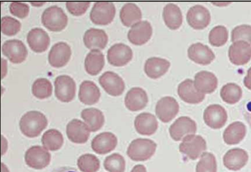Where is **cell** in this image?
Segmentation results:
<instances>
[{"label": "cell", "mask_w": 251, "mask_h": 172, "mask_svg": "<svg viewBox=\"0 0 251 172\" xmlns=\"http://www.w3.org/2000/svg\"><path fill=\"white\" fill-rule=\"evenodd\" d=\"M47 124L48 120L46 116L37 111H30L25 113L19 123L22 133L29 138L39 136Z\"/></svg>", "instance_id": "1"}, {"label": "cell", "mask_w": 251, "mask_h": 172, "mask_svg": "<svg viewBox=\"0 0 251 172\" xmlns=\"http://www.w3.org/2000/svg\"><path fill=\"white\" fill-rule=\"evenodd\" d=\"M156 147V144L151 139L137 138L130 143L126 154L133 161H144L152 156Z\"/></svg>", "instance_id": "2"}, {"label": "cell", "mask_w": 251, "mask_h": 172, "mask_svg": "<svg viewBox=\"0 0 251 172\" xmlns=\"http://www.w3.org/2000/svg\"><path fill=\"white\" fill-rule=\"evenodd\" d=\"M43 25L49 30L59 31L67 25L68 17L63 9L57 5L47 8L41 16Z\"/></svg>", "instance_id": "3"}, {"label": "cell", "mask_w": 251, "mask_h": 172, "mask_svg": "<svg viewBox=\"0 0 251 172\" xmlns=\"http://www.w3.org/2000/svg\"><path fill=\"white\" fill-rule=\"evenodd\" d=\"M182 140L179 146V151L190 159H197L206 149V141L200 135H188Z\"/></svg>", "instance_id": "4"}, {"label": "cell", "mask_w": 251, "mask_h": 172, "mask_svg": "<svg viewBox=\"0 0 251 172\" xmlns=\"http://www.w3.org/2000/svg\"><path fill=\"white\" fill-rule=\"evenodd\" d=\"M116 13L114 4L109 1L95 2L91 10L90 18L97 25H106L113 20Z\"/></svg>", "instance_id": "5"}, {"label": "cell", "mask_w": 251, "mask_h": 172, "mask_svg": "<svg viewBox=\"0 0 251 172\" xmlns=\"http://www.w3.org/2000/svg\"><path fill=\"white\" fill-rule=\"evenodd\" d=\"M169 131L170 136L174 140L180 141L188 135L195 134L197 131V124L190 118L181 116L171 124Z\"/></svg>", "instance_id": "6"}, {"label": "cell", "mask_w": 251, "mask_h": 172, "mask_svg": "<svg viewBox=\"0 0 251 172\" xmlns=\"http://www.w3.org/2000/svg\"><path fill=\"white\" fill-rule=\"evenodd\" d=\"M51 156L44 147L34 146L29 148L25 153V162L27 166L36 170L46 168L50 163Z\"/></svg>", "instance_id": "7"}, {"label": "cell", "mask_w": 251, "mask_h": 172, "mask_svg": "<svg viewBox=\"0 0 251 172\" xmlns=\"http://www.w3.org/2000/svg\"><path fill=\"white\" fill-rule=\"evenodd\" d=\"M54 93L56 97L62 102H68L75 96L76 85L74 79L69 75H61L54 81Z\"/></svg>", "instance_id": "8"}, {"label": "cell", "mask_w": 251, "mask_h": 172, "mask_svg": "<svg viewBox=\"0 0 251 172\" xmlns=\"http://www.w3.org/2000/svg\"><path fill=\"white\" fill-rule=\"evenodd\" d=\"M179 104L175 98L166 96L161 98L155 106V113L163 123L172 121L179 111Z\"/></svg>", "instance_id": "9"}, {"label": "cell", "mask_w": 251, "mask_h": 172, "mask_svg": "<svg viewBox=\"0 0 251 172\" xmlns=\"http://www.w3.org/2000/svg\"><path fill=\"white\" fill-rule=\"evenodd\" d=\"M99 81L105 92L111 96H118L124 91L125 84L123 79L113 72H104L100 76Z\"/></svg>", "instance_id": "10"}, {"label": "cell", "mask_w": 251, "mask_h": 172, "mask_svg": "<svg viewBox=\"0 0 251 172\" xmlns=\"http://www.w3.org/2000/svg\"><path fill=\"white\" fill-rule=\"evenodd\" d=\"M2 53L13 63L24 61L27 55V50L24 43L18 39L8 40L1 47Z\"/></svg>", "instance_id": "11"}, {"label": "cell", "mask_w": 251, "mask_h": 172, "mask_svg": "<svg viewBox=\"0 0 251 172\" xmlns=\"http://www.w3.org/2000/svg\"><path fill=\"white\" fill-rule=\"evenodd\" d=\"M203 120L205 124L212 129L222 128L226 123L227 115L225 109L219 104H211L207 106L203 112Z\"/></svg>", "instance_id": "12"}, {"label": "cell", "mask_w": 251, "mask_h": 172, "mask_svg": "<svg viewBox=\"0 0 251 172\" xmlns=\"http://www.w3.org/2000/svg\"><path fill=\"white\" fill-rule=\"evenodd\" d=\"M186 19L188 24L196 29H202L210 23L211 16L209 10L204 6L197 4L187 11Z\"/></svg>", "instance_id": "13"}, {"label": "cell", "mask_w": 251, "mask_h": 172, "mask_svg": "<svg viewBox=\"0 0 251 172\" xmlns=\"http://www.w3.org/2000/svg\"><path fill=\"white\" fill-rule=\"evenodd\" d=\"M133 52L131 49L123 43L112 45L108 50L107 58L108 62L115 66L126 65L132 59Z\"/></svg>", "instance_id": "14"}, {"label": "cell", "mask_w": 251, "mask_h": 172, "mask_svg": "<svg viewBox=\"0 0 251 172\" xmlns=\"http://www.w3.org/2000/svg\"><path fill=\"white\" fill-rule=\"evenodd\" d=\"M228 57L235 65L246 64L251 59V45L242 40L233 42L229 48Z\"/></svg>", "instance_id": "15"}, {"label": "cell", "mask_w": 251, "mask_h": 172, "mask_svg": "<svg viewBox=\"0 0 251 172\" xmlns=\"http://www.w3.org/2000/svg\"><path fill=\"white\" fill-rule=\"evenodd\" d=\"M152 33L150 22L140 21L133 25L129 30L127 37L129 41L136 45H141L148 42Z\"/></svg>", "instance_id": "16"}, {"label": "cell", "mask_w": 251, "mask_h": 172, "mask_svg": "<svg viewBox=\"0 0 251 172\" xmlns=\"http://www.w3.org/2000/svg\"><path fill=\"white\" fill-rule=\"evenodd\" d=\"M71 55V49L69 45L65 42H59L52 46L49 53L48 60L51 66L59 68L67 63Z\"/></svg>", "instance_id": "17"}, {"label": "cell", "mask_w": 251, "mask_h": 172, "mask_svg": "<svg viewBox=\"0 0 251 172\" xmlns=\"http://www.w3.org/2000/svg\"><path fill=\"white\" fill-rule=\"evenodd\" d=\"M117 142V138L113 133L104 132L93 138L91 142V147L96 153L105 154L114 150Z\"/></svg>", "instance_id": "18"}, {"label": "cell", "mask_w": 251, "mask_h": 172, "mask_svg": "<svg viewBox=\"0 0 251 172\" xmlns=\"http://www.w3.org/2000/svg\"><path fill=\"white\" fill-rule=\"evenodd\" d=\"M66 133L68 139L76 144L86 143L90 136V130L87 124L78 119L70 121L66 127Z\"/></svg>", "instance_id": "19"}, {"label": "cell", "mask_w": 251, "mask_h": 172, "mask_svg": "<svg viewBox=\"0 0 251 172\" xmlns=\"http://www.w3.org/2000/svg\"><path fill=\"white\" fill-rule=\"evenodd\" d=\"M177 93L182 100L191 104L199 103L205 98V94L198 91L195 87L194 82L189 78L178 85Z\"/></svg>", "instance_id": "20"}, {"label": "cell", "mask_w": 251, "mask_h": 172, "mask_svg": "<svg viewBox=\"0 0 251 172\" xmlns=\"http://www.w3.org/2000/svg\"><path fill=\"white\" fill-rule=\"evenodd\" d=\"M148 102L146 92L140 87H133L126 93L125 104L130 111H137L146 107Z\"/></svg>", "instance_id": "21"}, {"label": "cell", "mask_w": 251, "mask_h": 172, "mask_svg": "<svg viewBox=\"0 0 251 172\" xmlns=\"http://www.w3.org/2000/svg\"><path fill=\"white\" fill-rule=\"evenodd\" d=\"M26 40L30 48L36 52L45 51L50 43V38L48 33L39 27L33 28L28 32Z\"/></svg>", "instance_id": "22"}, {"label": "cell", "mask_w": 251, "mask_h": 172, "mask_svg": "<svg viewBox=\"0 0 251 172\" xmlns=\"http://www.w3.org/2000/svg\"><path fill=\"white\" fill-rule=\"evenodd\" d=\"M134 125L138 133L143 135L150 136L156 132L158 128V123L153 114L143 112L136 117Z\"/></svg>", "instance_id": "23"}, {"label": "cell", "mask_w": 251, "mask_h": 172, "mask_svg": "<svg viewBox=\"0 0 251 172\" xmlns=\"http://www.w3.org/2000/svg\"><path fill=\"white\" fill-rule=\"evenodd\" d=\"M188 56L195 62L203 65L210 64L215 57L212 50L201 43L192 44L188 49Z\"/></svg>", "instance_id": "24"}, {"label": "cell", "mask_w": 251, "mask_h": 172, "mask_svg": "<svg viewBox=\"0 0 251 172\" xmlns=\"http://www.w3.org/2000/svg\"><path fill=\"white\" fill-rule=\"evenodd\" d=\"M249 159L248 153L245 150L235 148L229 150L223 157L224 166L232 171H238L247 164Z\"/></svg>", "instance_id": "25"}, {"label": "cell", "mask_w": 251, "mask_h": 172, "mask_svg": "<svg viewBox=\"0 0 251 172\" xmlns=\"http://www.w3.org/2000/svg\"><path fill=\"white\" fill-rule=\"evenodd\" d=\"M194 78L195 88L198 91L204 94L213 92L217 87V78L211 72L200 71L195 74Z\"/></svg>", "instance_id": "26"}, {"label": "cell", "mask_w": 251, "mask_h": 172, "mask_svg": "<svg viewBox=\"0 0 251 172\" xmlns=\"http://www.w3.org/2000/svg\"><path fill=\"white\" fill-rule=\"evenodd\" d=\"M83 42L85 46L89 49H101L106 46L108 36L103 29L90 28L85 31Z\"/></svg>", "instance_id": "27"}, {"label": "cell", "mask_w": 251, "mask_h": 172, "mask_svg": "<svg viewBox=\"0 0 251 172\" xmlns=\"http://www.w3.org/2000/svg\"><path fill=\"white\" fill-rule=\"evenodd\" d=\"M170 66V62L164 58L152 57L145 62L144 70L150 78L156 79L165 74Z\"/></svg>", "instance_id": "28"}, {"label": "cell", "mask_w": 251, "mask_h": 172, "mask_svg": "<svg viewBox=\"0 0 251 172\" xmlns=\"http://www.w3.org/2000/svg\"><path fill=\"white\" fill-rule=\"evenodd\" d=\"M100 97L99 87L93 81L84 80L80 85L78 98L81 102L92 105L97 103Z\"/></svg>", "instance_id": "29"}, {"label": "cell", "mask_w": 251, "mask_h": 172, "mask_svg": "<svg viewBox=\"0 0 251 172\" xmlns=\"http://www.w3.org/2000/svg\"><path fill=\"white\" fill-rule=\"evenodd\" d=\"M246 134L245 125L242 122H235L226 128L223 133V139L227 145H235L244 138Z\"/></svg>", "instance_id": "30"}, {"label": "cell", "mask_w": 251, "mask_h": 172, "mask_svg": "<svg viewBox=\"0 0 251 172\" xmlns=\"http://www.w3.org/2000/svg\"><path fill=\"white\" fill-rule=\"evenodd\" d=\"M81 117L92 132H96L100 129L104 123V117L102 112L95 108L83 109L81 112Z\"/></svg>", "instance_id": "31"}, {"label": "cell", "mask_w": 251, "mask_h": 172, "mask_svg": "<svg viewBox=\"0 0 251 172\" xmlns=\"http://www.w3.org/2000/svg\"><path fill=\"white\" fill-rule=\"evenodd\" d=\"M104 65V56L99 49H92L86 55L84 61L86 71L89 74H98Z\"/></svg>", "instance_id": "32"}, {"label": "cell", "mask_w": 251, "mask_h": 172, "mask_svg": "<svg viewBox=\"0 0 251 172\" xmlns=\"http://www.w3.org/2000/svg\"><path fill=\"white\" fill-rule=\"evenodd\" d=\"M163 17L166 25L171 29L178 28L182 23L181 10L174 3H168L164 6Z\"/></svg>", "instance_id": "33"}, {"label": "cell", "mask_w": 251, "mask_h": 172, "mask_svg": "<svg viewBox=\"0 0 251 172\" xmlns=\"http://www.w3.org/2000/svg\"><path fill=\"white\" fill-rule=\"evenodd\" d=\"M142 14L141 9L133 3H126L122 7L120 17L124 25L130 26L140 21Z\"/></svg>", "instance_id": "34"}, {"label": "cell", "mask_w": 251, "mask_h": 172, "mask_svg": "<svg viewBox=\"0 0 251 172\" xmlns=\"http://www.w3.org/2000/svg\"><path fill=\"white\" fill-rule=\"evenodd\" d=\"M41 142L47 149L55 151L61 147L63 144V137L61 132L57 130L50 129L43 134Z\"/></svg>", "instance_id": "35"}, {"label": "cell", "mask_w": 251, "mask_h": 172, "mask_svg": "<svg viewBox=\"0 0 251 172\" xmlns=\"http://www.w3.org/2000/svg\"><path fill=\"white\" fill-rule=\"evenodd\" d=\"M220 96L224 101L233 104L241 99L242 96L241 88L234 83H228L224 85L221 89Z\"/></svg>", "instance_id": "36"}, {"label": "cell", "mask_w": 251, "mask_h": 172, "mask_svg": "<svg viewBox=\"0 0 251 172\" xmlns=\"http://www.w3.org/2000/svg\"><path fill=\"white\" fill-rule=\"evenodd\" d=\"M52 86L48 79L39 78L33 82L32 93L38 98L44 99L50 97L52 94Z\"/></svg>", "instance_id": "37"}, {"label": "cell", "mask_w": 251, "mask_h": 172, "mask_svg": "<svg viewBox=\"0 0 251 172\" xmlns=\"http://www.w3.org/2000/svg\"><path fill=\"white\" fill-rule=\"evenodd\" d=\"M77 165L82 172H97L100 169V162L95 155L87 153L78 158Z\"/></svg>", "instance_id": "38"}, {"label": "cell", "mask_w": 251, "mask_h": 172, "mask_svg": "<svg viewBox=\"0 0 251 172\" xmlns=\"http://www.w3.org/2000/svg\"><path fill=\"white\" fill-rule=\"evenodd\" d=\"M103 166L109 172H124L126 161L122 155L118 153H114L105 158Z\"/></svg>", "instance_id": "39"}, {"label": "cell", "mask_w": 251, "mask_h": 172, "mask_svg": "<svg viewBox=\"0 0 251 172\" xmlns=\"http://www.w3.org/2000/svg\"><path fill=\"white\" fill-rule=\"evenodd\" d=\"M196 172H216L217 163L215 156L211 153L204 152L198 162Z\"/></svg>", "instance_id": "40"}, {"label": "cell", "mask_w": 251, "mask_h": 172, "mask_svg": "<svg viewBox=\"0 0 251 172\" xmlns=\"http://www.w3.org/2000/svg\"><path fill=\"white\" fill-rule=\"evenodd\" d=\"M208 38L210 44L212 46H222L227 41L228 31L224 25H217L210 30Z\"/></svg>", "instance_id": "41"}, {"label": "cell", "mask_w": 251, "mask_h": 172, "mask_svg": "<svg viewBox=\"0 0 251 172\" xmlns=\"http://www.w3.org/2000/svg\"><path fill=\"white\" fill-rule=\"evenodd\" d=\"M21 27V23L11 16H5L1 18V30L5 35H14L20 31Z\"/></svg>", "instance_id": "42"}, {"label": "cell", "mask_w": 251, "mask_h": 172, "mask_svg": "<svg viewBox=\"0 0 251 172\" xmlns=\"http://www.w3.org/2000/svg\"><path fill=\"white\" fill-rule=\"evenodd\" d=\"M240 40L251 44V25H241L233 29L231 32V41L234 42Z\"/></svg>", "instance_id": "43"}, {"label": "cell", "mask_w": 251, "mask_h": 172, "mask_svg": "<svg viewBox=\"0 0 251 172\" xmlns=\"http://www.w3.org/2000/svg\"><path fill=\"white\" fill-rule=\"evenodd\" d=\"M90 4L89 1H67L66 7L70 13L75 16L84 14Z\"/></svg>", "instance_id": "44"}, {"label": "cell", "mask_w": 251, "mask_h": 172, "mask_svg": "<svg viewBox=\"0 0 251 172\" xmlns=\"http://www.w3.org/2000/svg\"><path fill=\"white\" fill-rule=\"evenodd\" d=\"M9 10L12 15L20 18H24L27 16L29 7L25 3L13 1L9 5Z\"/></svg>", "instance_id": "45"}, {"label": "cell", "mask_w": 251, "mask_h": 172, "mask_svg": "<svg viewBox=\"0 0 251 172\" xmlns=\"http://www.w3.org/2000/svg\"><path fill=\"white\" fill-rule=\"evenodd\" d=\"M245 86L250 90H251V67L248 70L247 74L244 79Z\"/></svg>", "instance_id": "46"}, {"label": "cell", "mask_w": 251, "mask_h": 172, "mask_svg": "<svg viewBox=\"0 0 251 172\" xmlns=\"http://www.w3.org/2000/svg\"><path fill=\"white\" fill-rule=\"evenodd\" d=\"M52 172H78L77 170L74 168L70 167H61L53 170Z\"/></svg>", "instance_id": "47"}, {"label": "cell", "mask_w": 251, "mask_h": 172, "mask_svg": "<svg viewBox=\"0 0 251 172\" xmlns=\"http://www.w3.org/2000/svg\"><path fill=\"white\" fill-rule=\"evenodd\" d=\"M130 172H147V170L144 165L138 164L134 166Z\"/></svg>", "instance_id": "48"}, {"label": "cell", "mask_w": 251, "mask_h": 172, "mask_svg": "<svg viewBox=\"0 0 251 172\" xmlns=\"http://www.w3.org/2000/svg\"><path fill=\"white\" fill-rule=\"evenodd\" d=\"M247 107L249 111L251 112V101L249 102L247 105Z\"/></svg>", "instance_id": "49"}]
</instances>
